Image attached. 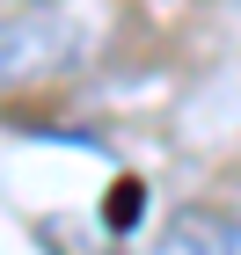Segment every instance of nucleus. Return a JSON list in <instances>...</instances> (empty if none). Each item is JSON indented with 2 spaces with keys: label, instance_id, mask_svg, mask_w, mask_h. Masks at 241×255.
Here are the masks:
<instances>
[{
  "label": "nucleus",
  "instance_id": "f257e3e1",
  "mask_svg": "<svg viewBox=\"0 0 241 255\" xmlns=\"http://www.w3.org/2000/svg\"><path fill=\"white\" fill-rule=\"evenodd\" d=\"M161 255H241V219L234 212H176Z\"/></svg>",
  "mask_w": 241,
  "mask_h": 255
}]
</instances>
